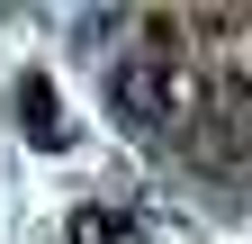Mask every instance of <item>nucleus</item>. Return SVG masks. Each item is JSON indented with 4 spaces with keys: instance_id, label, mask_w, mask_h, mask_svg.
<instances>
[{
    "instance_id": "1",
    "label": "nucleus",
    "mask_w": 252,
    "mask_h": 244,
    "mask_svg": "<svg viewBox=\"0 0 252 244\" xmlns=\"http://www.w3.org/2000/svg\"><path fill=\"white\" fill-rule=\"evenodd\" d=\"M108 109L126 118V127H171V118L189 109V73L171 64V54H117L108 64Z\"/></svg>"
},
{
    "instance_id": "2",
    "label": "nucleus",
    "mask_w": 252,
    "mask_h": 244,
    "mask_svg": "<svg viewBox=\"0 0 252 244\" xmlns=\"http://www.w3.org/2000/svg\"><path fill=\"white\" fill-rule=\"evenodd\" d=\"M72 244H135V226H126L117 208H81V217H72Z\"/></svg>"
},
{
    "instance_id": "3",
    "label": "nucleus",
    "mask_w": 252,
    "mask_h": 244,
    "mask_svg": "<svg viewBox=\"0 0 252 244\" xmlns=\"http://www.w3.org/2000/svg\"><path fill=\"white\" fill-rule=\"evenodd\" d=\"M18 118H36V145H63V127H54V90H45V81H18Z\"/></svg>"
}]
</instances>
